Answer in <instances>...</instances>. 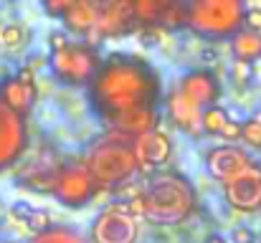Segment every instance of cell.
<instances>
[{"mask_svg":"<svg viewBox=\"0 0 261 243\" xmlns=\"http://www.w3.org/2000/svg\"><path fill=\"white\" fill-rule=\"evenodd\" d=\"M226 203L239 213L261 210V160H254L244 172L223 182Z\"/></svg>","mask_w":261,"mask_h":243,"instance_id":"9c48e42d","label":"cell"},{"mask_svg":"<svg viewBox=\"0 0 261 243\" xmlns=\"http://www.w3.org/2000/svg\"><path fill=\"white\" fill-rule=\"evenodd\" d=\"M0 213H3V205H0Z\"/></svg>","mask_w":261,"mask_h":243,"instance_id":"d590c367","label":"cell"},{"mask_svg":"<svg viewBox=\"0 0 261 243\" xmlns=\"http://www.w3.org/2000/svg\"><path fill=\"white\" fill-rule=\"evenodd\" d=\"M244 28L261 33V10L254 8V10H246V13H244Z\"/></svg>","mask_w":261,"mask_h":243,"instance_id":"f1b7e54d","label":"cell"},{"mask_svg":"<svg viewBox=\"0 0 261 243\" xmlns=\"http://www.w3.org/2000/svg\"><path fill=\"white\" fill-rule=\"evenodd\" d=\"M31 243H89L84 238V233L82 231H76V228H71V226H48L46 231H41V233H36Z\"/></svg>","mask_w":261,"mask_h":243,"instance_id":"44dd1931","label":"cell"},{"mask_svg":"<svg viewBox=\"0 0 261 243\" xmlns=\"http://www.w3.org/2000/svg\"><path fill=\"white\" fill-rule=\"evenodd\" d=\"M182 8L185 28L208 43L228 41L244 28L246 0H182Z\"/></svg>","mask_w":261,"mask_h":243,"instance_id":"3957f363","label":"cell"},{"mask_svg":"<svg viewBox=\"0 0 261 243\" xmlns=\"http://www.w3.org/2000/svg\"><path fill=\"white\" fill-rule=\"evenodd\" d=\"M158 122H160V109H135V112H127V114H119V117L109 119L107 127L114 134H122V137L132 140L142 132L158 129Z\"/></svg>","mask_w":261,"mask_h":243,"instance_id":"2e32d148","label":"cell"},{"mask_svg":"<svg viewBox=\"0 0 261 243\" xmlns=\"http://www.w3.org/2000/svg\"><path fill=\"white\" fill-rule=\"evenodd\" d=\"M254 162V157L239 147V145H218L213 150H208L205 155V170L213 180H218L221 185L231 177H236L239 172H244L249 165Z\"/></svg>","mask_w":261,"mask_h":243,"instance_id":"7c38bea8","label":"cell"},{"mask_svg":"<svg viewBox=\"0 0 261 243\" xmlns=\"http://www.w3.org/2000/svg\"><path fill=\"white\" fill-rule=\"evenodd\" d=\"M218 137H223L226 142H236V140H241V122H228L226 127H223V132L218 134Z\"/></svg>","mask_w":261,"mask_h":243,"instance_id":"f546056e","label":"cell"},{"mask_svg":"<svg viewBox=\"0 0 261 243\" xmlns=\"http://www.w3.org/2000/svg\"><path fill=\"white\" fill-rule=\"evenodd\" d=\"M48 193L64 205V208H84L94 200V195L99 193L94 177L89 175L84 162H69L61 165L51 180Z\"/></svg>","mask_w":261,"mask_h":243,"instance_id":"8992f818","label":"cell"},{"mask_svg":"<svg viewBox=\"0 0 261 243\" xmlns=\"http://www.w3.org/2000/svg\"><path fill=\"white\" fill-rule=\"evenodd\" d=\"M89 175L94 177L99 190H112L124 185L127 180L135 177L137 172V162H135V152L127 137L122 134H104L96 142H91L84 157Z\"/></svg>","mask_w":261,"mask_h":243,"instance_id":"277c9868","label":"cell"},{"mask_svg":"<svg viewBox=\"0 0 261 243\" xmlns=\"http://www.w3.org/2000/svg\"><path fill=\"white\" fill-rule=\"evenodd\" d=\"M241 142H246L249 147L261 150V119L251 117L246 122H241Z\"/></svg>","mask_w":261,"mask_h":243,"instance_id":"d4e9b609","label":"cell"},{"mask_svg":"<svg viewBox=\"0 0 261 243\" xmlns=\"http://www.w3.org/2000/svg\"><path fill=\"white\" fill-rule=\"evenodd\" d=\"M208 243H226V241H223L221 236H213V238H211V241H208Z\"/></svg>","mask_w":261,"mask_h":243,"instance_id":"836d02e7","label":"cell"},{"mask_svg":"<svg viewBox=\"0 0 261 243\" xmlns=\"http://www.w3.org/2000/svg\"><path fill=\"white\" fill-rule=\"evenodd\" d=\"M89 3H91V5H94V8H96V10L101 13V10H104V8H107V5H109L112 0H89Z\"/></svg>","mask_w":261,"mask_h":243,"instance_id":"1f68e13d","label":"cell"},{"mask_svg":"<svg viewBox=\"0 0 261 243\" xmlns=\"http://www.w3.org/2000/svg\"><path fill=\"white\" fill-rule=\"evenodd\" d=\"M228 122H231V114H228V112H226L221 104H213V106H205V109H203V117H200L203 134L218 137Z\"/></svg>","mask_w":261,"mask_h":243,"instance_id":"7402d4cb","label":"cell"},{"mask_svg":"<svg viewBox=\"0 0 261 243\" xmlns=\"http://www.w3.org/2000/svg\"><path fill=\"white\" fill-rule=\"evenodd\" d=\"M231 243H256V233L246 226H239L231 231Z\"/></svg>","mask_w":261,"mask_h":243,"instance_id":"83f0119b","label":"cell"},{"mask_svg":"<svg viewBox=\"0 0 261 243\" xmlns=\"http://www.w3.org/2000/svg\"><path fill=\"white\" fill-rule=\"evenodd\" d=\"M177 91L185 99H190L193 104H198L200 109L218 104L221 101V94H223L218 76L213 71H208V69H195V71L182 74L180 81H177Z\"/></svg>","mask_w":261,"mask_h":243,"instance_id":"4fadbf2b","label":"cell"},{"mask_svg":"<svg viewBox=\"0 0 261 243\" xmlns=\"http://www.w3.org/2000/svg\"><path fill=\"white\" fill-rule=\"evenodd\" d=\"M231 41V53L236 61H244V64H254L261 59V33L256 31H249V28H241Z\"/></svg>","mask_w":261,"mask_h":243,"instance_id":"ac0fdd59","label":"cell"},{"mask_svg":"<svg viewBox=\"0 0 261 243\" xmlns=\"http://www.w3.org/2000/svg\"><path fill=\"white\" fill-rule=\"evenodd\" d=\"M160 28H168V31H175V28H185V8H182V0H173L170 8L165 10L163 20H160Z\"/></svg>","mask_w":261,"mask_h":243,"instance_id":"cb8c5ba5","label":"cell"},{"mask_svg":"<svg viewBox=\"0 0 261 243\" xmlns=\"http://www.w3.org/2000/svg\"><path fill=\"white\" fill-rule=\"evenodd\" d=\"M66 43H71V41H66V33H51V38H48L51 53H54V51H61Z\"/></svg>","mask_w":261,"mask_h":243,"instance_id":"4dcf8cb0","label":"cell"},{"mask_svg":"<svg viewBox=\"0 0 261 243\" xmlns=\"http://www.w3.org/2000/svg\"><path fill=\"white\" fill-rule=\"evenodd\" d=\"M96 18H99V10L89 0H76L61 20H64L66 31H74L79 36H87L89 31L96 25Z\"/></svg>","mask_w":261,"mask_h":243,"instance_id":"e0dca14e","label":"cell"},{"mask_svg":"<svg viewBox=\"0 0 261 243\" xmlns=\"http://www.w3.org/2000/svg\"><path fill=\"white\" fill-rule=\"evenodd\" d=\"M231 76L239 81V84H249L254 79V64H244V61H236L233 69H231Z\"/></svg>","mask_w":261,"mask_h":243,"instance_id":"4316f807","label":"cell"},{"mask_svg":"<svg viewBox=\"0 0 261 243\" xmlns=\"http://www.w3.org/2000/svg\"><path fill=\"white\" fill-rule=\"evenodd\" d=\"M3 243H18V241H3Z\"/></svg>","mask_w":261,"mask_h":243,"instance_id":"e575fe53","label":"cell"},{"mask_svg":"<svg viewBox=\"0 0 261 243\" xmlns=\"http://www.w3.org/2000/svg\"><path fill=\"white\" fill-rule=\"evenodd\" d=\"M74 3H76V0H41L46 15H51V18H56V20H61Z\"/></svg>","mask_w":261,"mask_h":243,"instance_id":"484cf974","label":"cell"},{"mask_svg":"<svg viewBox=\"0 0 261 243\" xmlns=\"http://www.w3.org/2000/svg\"><path fill=\"white\" fill-rule=\"evenodd\" d=\"M10 215H13L23 228H28L33 236H36V233H41V231H46L48 226H54V221H51V213H48V210H43V208H31V205H25V203L13 205Z\"/></svg>","mask_w":261,"mask_h":243,"instance_id":"ffe728a7","label":"cell"},{"mask_svg":"<svg viewBox=\"0 0 261 243\" xmlns=\"http://www.w3.org/2000/svg\"><path fill=\"white\" fill-rule=\"evenodd\" d=\"M203 59H205V61H213V59H216V51H213V48H208V51L203 53Z\"/></svg>","mask_w":261,"mask_h":243,"instance_id":"d6a6232c","label":"cell"},{"mask_svg":"<svg viewBox=\"0 0 261 243\" xmlns=\"http://www.w3.org/2000/svg\"><path fill=\"white\" fill-rule=\"evenodd\" d=\"M137 198L142 205V218L155 226H177L188 221L198 203V195L190 180L175 170L150 172Z\"/></svg>","mask_w":261,"mask_h":243,"instance_id":"7a4b0ae2","label":"cell"},{"mask_svg":"<svg viewBox=\"0 0 261 243\" xmlns=\"http://www.w3.org/2000/svg\"><path fill=\"white\" fill-rule=\"evenodd\" d=\"M165 112L170 117L175 127L180 132H185L188 137H203V127H200V117H203V109L198 104H193L190 99H185L177 89H173L165 99Z\"/></svg>","mask_w":261,"mask_h":243,"instance_id":"9a60e30c","label":"cell"},{"mask_svg":"<svg viewBox=\"0 0 261 243\" xmlns=\"http://www.w3.org/2000/svg\"><path fill=\"white\" fill-rule=\"evenodd\" d=\"M28 150V122L0 101V172L18 165Z\"/></svg>","mask_w":261,"mask_h":243,"instance_id":"ba28073f","label":"cell"},{"mask_svg":"<svg viewBox=\"0 0 261 243\" xmlns=\"http://www.w3.org/2000/svg\"><path fill=\"white\" fill-rule=\"evenodd\" d=\"M129 145H132V152H135L137 170H142V172L160 170L165 162L170 160V155H173V142H170V137L163 129L142 132V134L132 137Z\"/></svg>","mask_w":261,"mask_h":243,"instance_id":"8fae6325","label":"cell"},{"mask_svg":"<svg viewBox=\"0 0 261 243\" xmlns=\"http://www.w3.org/2000/svg\"><path fill=\"white\" fill-rule=\"evenodd\" d=\"M173 0H132L137 28H160V20Z\"/></svg>","mask_w":261,"mask_h":243,"instance_id":"d6986e66","label":"cell"},{"mask_svg":"<svg viewBox=\"0 0 261 243\" xmlns=\"http://www.w3.org/2000/svg\"><path fill=\"white\" fill-rule=\"evenodd\" d=\"M28 43V31L20 23H8L0 28V46L5 51H20Z\"/></svg>","mask_w":261,"mask_h":243,"instance_id":"603a6c76","label":"cell"},{"mask_svg":"<svg viewBox=\"0 0 261 243\" xmlns=\"http://www.w3.org/2000/svg\"><path fill=\"white\" fill-rule=\"evenodd\" d=\"M89 104L107 124L109 119L135 109H160V74L135 53H112L101 59L99 71L89 81Z\"/></svg>","mask_w":261,"mask_h":243,"instance_id":"6da1fadb","label":"cell"},{"mask_svg":"<svg viewBox=\"0 0 261 243\" xmlns=\"http://www.w3.org/2000/svg\"><path fill=\"white\" fill-rule=\"evenodd\" d=\"M38 89H36V76L31 69H23L18 76H10L0 84V101L18 112L20 117H28V112L36 106Z\"/></svg>","mask_w":261,"mask_h":243,"instance_id":"5bb4252c","label":"cell"},{"mask_svg":"<svg viewBox=\"0 0 261 243\" xmlns=\"http://www.w3.org/2000/svg\"><path fill=\"white\" fill-rule=\"evenodd\" d=\"M140 238V218L132 215L129 203L107 205L91 223L94 243H137Z\"/></svg>","mask_w":261,"mask_h":243,"instance_id":"52a82bcc","label":"cell"},{"mask_svg":"<svg viewBox=\"0 0 261 243\" xmlns=\"http://www.w3.org/2000/svg\"><path fill=\"white\" fill-rule=\"evenodd\" d=\"M51 74L66 86H89L101 66V56L89 43H66L61 51L51 53Z\"/></svg>","mask_w":261,"mask_h":243,"instance_id":"5b68a950","label":"cell"},{"mask_svg":"<svg viewBox=\"0 0 261 243\" xmlns=\"http://www.w3.org/2000/svg\"><path fill=\"white\" fill-rule=\"evenodd\" d=\"M132 31H140L137 28V20H135V13H132V0H112L96 18V25L87 33L89 46L101 38H112V36H127Z\"/></svg>","mask_w":261,"mask_h":243,"instance_id":"30bf717a","label":"cell"}]
</instances>
